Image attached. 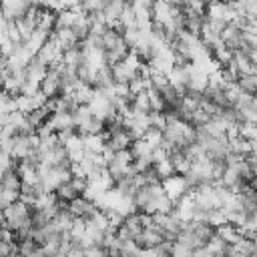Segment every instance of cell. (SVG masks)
Returning <instances> with one entry per match:
<instances>
[{"label":"cell","mask_w":257,"mask_h":257,"mask_svg":"<svg viewBox=\"0 0 257 257\" xmlns=\"http://www.w3.org/2000/svg\"><path fill=\"white\" fill-rule=\"evenodd\" d=\"M32 8V2H22V0H4L0 2V10H2V20L16 24L18 20H22Z\"/></svg>","instance_id":"6"},{"label":"cell","mask_w":257,"mask_h":257,"mask_svg":"<svg viewBox=\"0 0 257 257\" xmlns=\"http://www.w3.org/2000/svg\"><path fill=\"white\" fill-rule=\"evenodd\" d=\"M100 50L104 52L108 66L122 62L131 54V48L126 46V42L122 38V30L118 26H106L100 32Z\"/></svg>","instance_id":"1"},{"label":"cell","mask_w":257,"mask_h":257,"mask_svg":"<svg viewBox=\"0 0 257 257\" xmlns=\"http://www.w3.org/2000/svg\"><path fill=\"white\" fill-rule=\"evenodd\" d=\"M161 185H163L165 195L173 201V205H175L177 201H181L183 197L191 195V193H189V189H187V185H185V179H183L181 175H171V177H167Z\"/></svg>","instance_id":"7"},{"label":"cell","mask_w":257,"mask_h":257,"mask_svg":"<svg viewBox=\"0 0 257 257\" xmlns=\"http://www.w3.org/2000/svg\"><path fill=\"white\" fill-rule=\"evenodd\" d=\"M0 20H2V10H0Z\"/></svg>","instance_id":"11"},{"label":"cell","mask_w":257,"mask_h":257,"mask_svg":"<svg viewBox=\"0 0 257 257\" xmlns=\"http://www.w3.org/2000/svg\"><path fill=\"white\" fill-rule=\"evenodd\" d=\"M139 68H141V62L139 58L135 56V52H131L122 62H116V64H110V74H112V82L116 86H126L139 76Z\"/></svg>","instance_id":"2"},{"label":"cell","mask_w":257,"mask_h":257,"mask_svg":"<svg viewBox=\"0 0 257 257\" xmlns=\"http://www.w3.org/2000/svg\"><path fill=\"white\" fill-rule=\"evenodd\" d=\"M40 94L46 100H54V98L62 96V68H60V62L56 66L48 68L46 76L40 82Z\"/></svg>","instance_id":"4"},{"label":"cell","mask_w":257,"mask_h":257,"mask_svg":"<svg viewBox=\"0 0 257 257\" xmlns=\"http://www.w3.org/2000/svg\"><path fill=\"white\" fill-rule=\"evenodd\" d=\"M171 257H195V251L179 245V243H173V249H171Z\"/></svg>","instance_id":"10"},{"label":"cell","mask_w":257,"mask_h":257,"mask_svg":"<svg viewBox=\"0 0 257 257\" xmlns=\"http://www.w3.org/2000/svg\"><path fill=\"white\" fill-rule=\"evenodd\" d=\"M68 213L74 221H82V223H90L98 213H100V207L98 203L86 199V197H78L76 201H72L68 205Z\"/></svg>","instance_id":"5"},{"label":"cell","mask_w":257,"mask_h":257,"mask_svg":"<svg viewBox=\"0 0 257 257\" xmlns=\"http://www.w3.org/2000/svg\"><path fill=\"white\" fill-rule=\"evenodd\" d=\"M126 4L128 2H122V0H106L104 2L102 18H104L106 26H118V20L122 18V14L126 10Z\"/></svg>","instance_id":"8"},{"label":"cell","mask_w":257,"mask_h":257,"mask_svg":"<svg viewBox=\"0 0 257 257\" xmlns=\"http://www.w3.org/2000/svg\"><path fill=\"white\" fill-rule=\"evenodd\" d=\"M102 161H104V173L112 183L122 179V177L133 175V157H131L128 151L114 153V155H110Z\"/></svg>","instance_id":"3"},{"label":"cell","mask_w":257,"mask_h":257,"mask_svg":"<svg viewBox=\"0 0 257 257\" xmlns=\"http://www.w3.org/2000/svg\"><path fill=\"white\" fill-rule=\"evenodd\" d=\"M16 257H44L42 247L30 237L16 241Z\"/></svg>","instance_id":"9"}]
</instances>
